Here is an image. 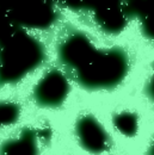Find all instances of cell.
Instances as JSON below:
<instances>
[{
  "label": "cell",
  "mask_w": 154,
  "mask_h": 155,
  "mask_svg": "<svg viewBox=\"0 0 154 155\" xmlns=\"http://www.w3.org/2000/svg\"><path fill=\"white\" fill-rule=\"evenodd\" d=\"M20 115L19 105L11 101L0 103V127L10 125L17 122Z\"/></svg>",
  "instance_id": "cell-7"
},
{
  "label": "cell",
  "mask_w": 154,
  "mask_h": 155,
  "mask_svg": "<svg viewBox=\"0 0 154 155\" xmlns=\"http://www.w3.org/2000/svg\"><path fill=\"white\" fill-rule=\"evenodd\" d=\"M114 124L119 133L126 136H134L137 131V118L132 112H121L114 118Z\"/></svg>",
  "instance_id": "cell-6"
},
{
  "label": "cell",
  "mask_w": 154,
  "mask_h": 155,
  "mask_svg": "<svg viewBox=\"0 0 154 155\" xmlns=\"http://www.w3.org/2000/svg\"><path fill=\"white\" fill-rule=\"evenodd\" d=\"M148 155H154V141H153V143L151 144V148H149V150H148Z\"/></svg>",
  "instance_id": "cell-8"
},
{
  "label": "cell",
  "mask_w": 154,
  "mask_h": 155,
  "mask_svg": "<svg viewBox=\"0 0 154 155\" xmlns=\"http://www.w3.org/2000/svg\"><path fill=\"white\" fill-rule=\"evenodd\" d=\"M39 134L24 128L17 138L7 140L0 146V155H39Z\"/></svg>",
  "instance_id": "cell-5"
},
{
  "label": "cell",
  "mask_w": 154,
  "mask_h": 155,
  "mask_svg": "<svg viewBox=\"0 0 154 155\" xmlns=\"http://www.w3.org/2000/svg\"><path fill=\"white\" fill-rule=\"evenodd\" d=\"M68 93V82L59 71H52L35 87L34 97L36 103L43 107H56L61 105Z\"/></svg>",
  "instance_id": "cell-3"
},
{
  "label": "cell",
  "mask_w": 154,
  "mask_h": 155,
  "mask_svg": "<svg viewBox=\"0 0 154 155\" xmlns=\"http://www.w3.org/2000/svg\"><path fill=\"white\" fill-rule=\"evenodd\" d=\"M39 45L29 37L12 38L0 48V84L20 80L42 61Z\"/></svg>",
  "instance_id": "cell-2"
},
{
  "label": "cell",
  "mask_w": 154,
  "mask_h": 155,
  "mask_svg": "<svg viewBox=\"0 0 154 155\" xmlns=\"http://www.w3.org/2000/svg\"><path fill=\"white\" fill-rule=\"evenodd\" d=\"M75 134L81 147L92 154H100L109 149V135L93 116L87 115L79 118L75 124Z\"/></svg>",
  "instance_id": "cell-4"
},
{
  "label": "cell",
  "mask_w": 154,
  "mask_h": 155,
  "mask_svg": "<svg viewBox=\"0 0 154 155\" xmlns=\"http://www.w3.org/2000/svg\"><path fill=\"white\" fill-rule=\"evenodd\" d=\"M71 43L61 50V58L78 82L86 88H111L124 78L128 62L122 53H97L80 42Z\"/></svg>",
  "instance_id": "cell-1"
}]
</instances>
